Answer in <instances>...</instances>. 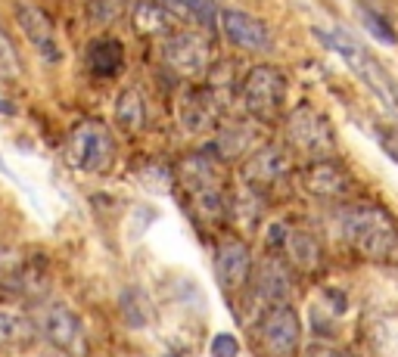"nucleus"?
<instances>
[{
  "label": "nucleus",
  "instance_id": "obj_13",
  "mask_svg": "<svg viewBox=\"0 0 398 357\" xmlns=\"http://www.w3.org/2000/svg\"><path fill=\"white\" fill-rule=\"evenodd\" d=\"M305 189L311 196H321V199H336L349 189V177L333 162H314L305 171Z\"/></svg>",
  "mask_w": 398,
  "mask_h": 357
},
{
  "label": "nucleus",
  "instance_id": "obj_16",
  "mask_svg": "<svg viewBox=\"0 0 398 357\" xmlns=\"http://www.w3.org/2000/svg\"><path fill=\"white\" fill-rule=\"evenodd\" d=\"M175 19L190 22V25H212L218 19L215 0H159Z\"/></svg>",
  "mask_w": 398,
  "mask_h": 357
},
{
  "label": "nucleus",
  "instance_id": "obj_3",
  "mask_svg": "<svg viewBox=\"0 0 398 357\" xmlns=\"http://www.w3.org/2000/svg\"><path fill=\"white\" fill-rule=\"evenodd\" d=\"M286 140L305 155H333L336 153V134H333L330 122L324 112H317L314 106H299L293 109V115L286 118Z\"/></svg>",
  "mask_w": 398,
  "mask_h": 357
},
{
  "label": "nucleus",
  "instance_id": "obj_10",
  "mask_svg": "<svg viewBox=\"0 0 398 357\" xmlns=\"http://www.w3.org/2000/svg\"><path fill=\"white\" fill-rule=\"evenodd\" d=\"M221 28L234 47L249 50V53H268L271 44H274L271 41V31L264 28V22H258L256 16L240 13V10H224Z\"/></svg>",
  "mask_w": 398,
  "mask_h": 357
},
{
  "label": "nucleus",
  "instance_id": "obj_7",
  "mask_svg": "<svg viewBox=\"0 0 398 357\" xmlns=\"http://www.w3.org/2000/svg\"><path fill=\"white\" fill-rule=\"evenodd\" d=\"M13 10H16V22H19V28L25 31L28 44H32L47 62H60L62 50H60V44H56V34H53V25H50L47 13L38 10L34 3H25V0H19Z\"/></svg>",
  "mask_w": 398,
  "mask_h": 357
},
{
  "label": "nucleus",
  "instance_id": "obj_23",
  "mask_svg": "<svg viewBox=\"0 0 398 357\" xmlns=\"http://www.w3.org/2000/svg\"><path fill=\"white\" fill-rule=\"evenodd\" d=\"M361 22H364L367 34H373V41L386 44V47H392V44H395V31H392V25L383 19V16H377V13H371V10H364V13H361Z\"/></svg>",
  "mask_w": 398,
  "mask_h": 357
},
{
  "label": "nucleus",
  "instance_id": "obj_12",
  "mask_svg": "<svg viewBox=\"0 0 398 357\" xmlns=\"http://www.w3.org/2000/svg\"><path fill=\"white\" fill-rule=\"evenodd\" d=\"M215 267H218V280H221V286H227V289H240V286L249 280L252 255L243 243H224L221 249H218Z\"/></svg>",
  "mask_w": 398,
  "mask_h": 357
},
{
  "label": "nucleus",
  "instance_id": "obj_24",
  "mask_svg": "<svg viewBox=\"0 0 398 357\" xmlns=\"http://www.w3.org/2000/svg\"><path fill=\"white\" fill-rule=\"evenodd\" d=\"M28 336H32V326L22 317L0 314V339L3 342H28Z\"/></svg>",
  "mask_w": 398,
  "mask_h": 357
},
{
  "label": "nucleus",
  "instance_id": "obj_14",
  "mask_svg": "<svg viewBox=\"0 0 398 357\" xmlns=\"http://www.w3.org/2000/svg\"><path fill=\"white\" fill-rule=\"evenodd\" d=\"M122 62H125V50L115 38H100V41H94L88 47V66L100 78H112L122 68Z\"/></svg>",
  "mask_w": 398,
  "mask_h": 357
},
{
  "label": "nucleus",
  "instance_id": "obj_22",
  "mask_svg": "<svg viewBox=\"0 0 398 357\" xmlns=\"http://www.w3.org/2000/svg\"><path fill=\"white\" fill-rule=\"evenodd\" d=\"M249 140H252L249 128H230V131H224L221 140H218V153H221L224 159H234V155H240L249 146Z\"/></svg>",
  "mask_w": 398,
  "mask_h": 357
},
{
  "label": "nucleus",
  "instance_id": "obj_19",
  "mask_svg": "<svg viewBox=\"0 0 398 357\" xmlns=\"http://www.w3.org/2000/svg\"><path fill=\"white\" fill-rule=\"evenodd\" d=\"M171 19H175V16H171L159 0H156V3H143V7L137 10V28H140V31H165V28L171 25Z\"/></svg>",
  "mask_w": 398,
  "mask_h": 357
},
{
  "label": "nucleus",
  "instance_id": "obj_11",
  "mask_svg": "<svg viewBox=\"0 0 398 357\" xmlns=\"http://www.w3.org/2000/svg\"><path fill=\"white\" fill-rule=\"evenodd\" d=\"M290 174V155L280 146H264L256 155H249L243 165V177L256 187H271Z\"/></svg>",
  "mask_w": 398,
  "mask_h": 357
},
{
  "label": "nucleus",
  "instance_id": "obj_2",
  "mask_svg": "<svg viewBox=\"0 0 398 357\" xmlns=\"http://www.w3.org/2000/svg\"><path fill=\"white\" fill-rule=\"evenodd\" d=\"M66 159L75 171H84V174L106 171L115 159V143H112V134L106 131V124L100 122L78 124L66 143Z\"/></svg>",
  "mask_w": 398,
  "mask_h": 357
},
{
  "label": "nucleus",
  "instance_id": "obj_26",
  "mask_svg": "<svg viewBox=\"0 0 398 357\" xmlns=\"http://www.w3.org/2000/svg\"><path fill=\"white\" fill-rule=\"evenodd\" d=\"M236 354V339L234 336H215L212 342V357H234Z\"/></svg>",
  "mask_w": 398,
  "mask_h": 357
},
{
  "label": "nucleus",
  "instance_id": "obj_1",
  "mask_svg": "<svg viewBox=\"0 0 398 357\" xmlns=\"http://www.w3.org/2000/svg\"><path fill=\"white\" fill-rule=\"evenodd\" d=\"M343 236L355 252L377 261H386L398 249L395 224L377 205H351L343 215Z\"/></svg>",
  "mask_w": 398,
  "mask_h": 357
},
{
  "label": "nucleus",
  "instance_id": "obj_6",
  "mask_svg": "<svg viewBox=\"0 0 398 357\" xmlns=\"http://www.w3.org/2000/svg\"><path fill=\"white\" fill-rule=\"evenodd\" d=\"M162 56L177 75L196 78V75H203L206 68H209L212 44H209V38H203L199 31H177L165 41Z\"/></svg>",
  "mask_w": 398,
  "mask_h": 357
},
{
  "label": "nucleus",
  "instance_id": "obj_17",
  "mask_svg": "<svg viewBox=\"0 0 398 357\" xmlns=\"http://www.w3.org/2000/svg\"><path fill=\"white\" fill-rule=\"evenodd\" d=\"M115 122L122 124L125 131H140L143 122H147V103H143L140 90L128 88L122 90L119 103H115Z\"/></svg>",
  "mask_w": 398,
  "mask_h": 357
},
{
  "label": "nucleus",
  "instance_id": "obj_20",
  "mask_svg": "<svg viewBox=\"0 0 398 357\" xmlns=\"http://www.w3.org/2000/svg\"><path fill=\"white\" fill-rule=\"evenodd\" d=\"M125 0H90L88 3V19L94 25H112L115 19H122Z\"/></svg>",
  "mask_w": 398,
  "mask_h": 357
},
{
  "label": "nucleus",
  "instance_id": "obj_28",
  "mask_svg": "<svg viewBox=\"0 0 398 357\" xmlns=\"http://www.w3.org/2000/svg\"><path fill=\"white\" fill-rule=\"evenodd\" d=\"M0 112H3V115H7V112H13V106H10V103H3V100H0Z\"/></svg>",
  "mask_w": 398,
  "mask_h": 357
},
{
  "label": "nucleus",
  "instance_id": "obj_4",
  "mask_svg": "<svg viewBox=\"0 0 398 357\" xmlns=\"http://www.w3.org/2000/svg\"><path fill=\"white\" fill-rule=\"evenodd\" d=\"M284 100H286V78H284L280 68L258 66V68H252V72L246 75L243 103H246V109H249L256 118H262V122L274 118V115L280 112V106H284Z\"/></svg>",
  "mask_w": 398,
  "mask_h": 357
},
{
  "label": "nucleus",
  "instance_id": "obj_15",
  "mask_svg": "<svg viewBox=\"0 0 398 357\" xmlns=\"http://www.w3.org/2000/svg\"><path fill=\"white\" fill-rule=\"evenodd\" d=\"M256 292L268 304L284 302V298L290 295V276H286V270L280 267L277 261L262 264V267H258V274H256Z\"/></svg>",
  "mask_w": 398,
  "mask_h": 357
},
{
  "label": "nucleus",
  "instance_id": "obj_27",
  "mask_svg": "<svg viewBox=\"0 0 398 357\" xmlns=\"http://www.w3.org/2000/svg\"><path fill=\"white\" fill-rule=\"evenodd\" d=\"M311 357H343V354H339V351H330V348H314Z\"/></svg>",
  "mask_w": 398,
  "mask_h": 357
},
{
  "label": "nucleus",
  "instance_id": "obj_18",
  "mask_svg": "<svg viewBox=\"0 0 398 357\" xmlns=\"http://www.w3.org/2000/svg\"><path fill=\"white\" fill-rule=\"evenodd\" d=\"M284 246H286V252H290V261L302 270H314L317 261H321V246H317L308 233H296V230H290Z\"/></svg>",
  "mask_w": 398,
  "mask_h": 357
},
{
  "label": "nucleus",
  "instance_id": "obj_21",
  "mask_svg": "<svg viewBox=\"0 0 398 357\" xmlns=\"http://www.w3.org/2000/svg\"><path fill=\"white\" fill-rule=\"evenodd\" d=\"M22 66H19V56L13 50V41L7 38V31L0 28V81H13L19 78Z\"/></svg>",
  "mask_w": 398,
  "mask_h": 357
},
{
  "label": "nucleus",
  "instance_id": "obj_9",
  "mask_svg": "<svg viewBox=\"0 0 398 357\" xmlns=\"http://www.w3.org/2000/svg\"><path fill=\"white\" fill-rule=\"evenodd\" d=\"M314 34H317V38H321V41L327 44V47L333 50V53H339L345 62H349L351 68H355V75H358V78H364V81L371 84V88H377V90H380V96H383V100H389V94H386V90H389V88H386L383 75H380V66H377V62H371V60H367V56H364V50L358 47V44L351 41V38H345L343 31H321V28H317Z\"/></svg>",
  "mask_w": 398,
  "mask_h": 357
},
{
  "label": "nucleus",
  "instance_id": "obj_25",
  "mask_svg": "<svg viewBox=\"0 0 398 357\" xmlns=\"http://www.w3.org/2000/svg\"><path fill=\"white\" fill-rule=\"evenodd\" d=\"M19 274H22L19 255H16L10 246H0V283H10V280H16Z\"/></svg>",
  "mask_w": 398,
  "mask_h": 357
},
{
  "label": "nucleus",
  "instance_id": "obj_8",
  "mask_svg": "<svg viewBox=\"0 0 398 357\" xmlns=\"http://www.w3.org/2000/svg\"><path fill=\"white\" fill-rule=\"evenodd\" d=\"M41 330L56 348L69 351V354L82 357L84 354V330L82 320L62 304H50L41 310Z\"/></svg>",
  "mask_w": 398,
  "mask_h": 357
},
{
  "label": "nucleus",
  "instance_id": "obj_5",
  "mask_svg": "<svg viewBox=\"0 0 398 357\" xmlns=\"http://www.w3.org/2000/svg\"><path fill=\"white\" fill-rule=\"evenodd\" d=\"M302 339V326L293 308L286 304H271L268 314L258 323V342L271 357H293Z\"/></svg>",
  "mask_w": 398,
  "mask_h": 357
}]
</instances>
